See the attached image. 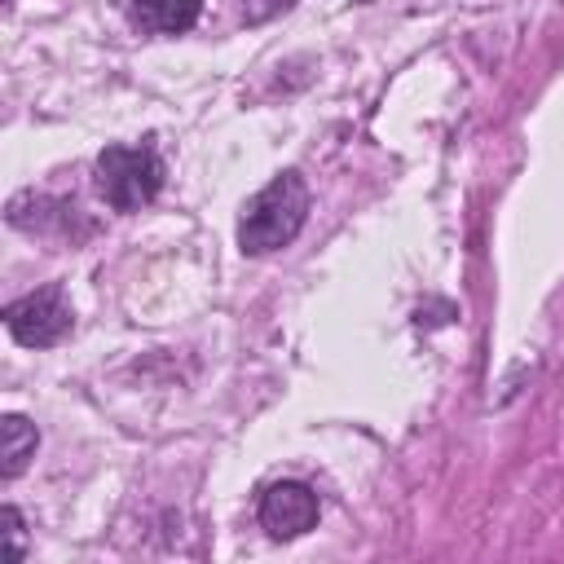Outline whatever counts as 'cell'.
I'll list each match as a JSON object with an SVG mask.
<instances>
[{"mask_svg": "<svg viewBox=\"0 0 564 564\" xmlns=\"http://www.w3.org/2000/svg\"><path fill=\"white\" fill-rule=\"evenodd\" d=\"M317 524V494L304 480H273L260 494V529L278 542H291Z\"/></svg>", "mask_w": 564, "mask_h": 564, "instance_id": "obj_4", "label": "cell"}, {"mask_svg": "<svg viewBox=\"0 0 564 564\" xmlns=\"http://www.w3.org/2000/svg\"><path fill=\"white\" fill-rule=\"evenodd\" d=\"M70 326H75V313H70V300L57 282L26 291L13 304H4V330L22 348H53L70 335Z\"/></svg>", "mask_w": 564, "mask_h": 564, "instance_id": "obj_3", "label": "cell"}, {"mask_svg": "<svg viewBox=\"0 0 564 564\" xmlns=\"http://www.w3.org/2000/svg\"><path fill=\"white\" fill-rule=\"evenodd\" d=\"M93 176H97V194L115 212H141L145 203L159 198L167 172L154 145H106L97 154Z\"/></svg>", "mask_w": 564, "mask_h": 564, "instance_id": "obj_2", "label": "cell"}, {"mask_svg": "<svg viewBox=\"0 0 564 564\" xmlns=\"http://www.w3.org/2000/svg\"><path fill=\"white\" fill-rule=\"evenodd\" d=\"M291 4H295V0H238V13H242V22L260 26V22L278 18V13H286Z\"/></svg>", "mask_w": 564, "mask_h": 564, "instance_id": "obj_9", "label": "cell"}, {"mask_svg": "<svg viewBox=\"0 0 564 564\" xmlns=\"http://www.w3.org/2000/svg\"><path fill=\"white\" fill-rule=\"evenodd\" d=\"M35 449H40V427L26 414H4L0 419V476L18 480L31 467Z\"/></svg>", "mask_w": 564, "mask_h": 564, "instance_id": "obj_5", "label": "cell"}, {"mask_svg": "<svg viewBox=\"0 0 564 564\" xmlns=\"http://www.w3.org/2000/svg\"><path fill=\"white\" fill-rule=\"evenodd\" d=\"M308 207H313V194H308L304 176L300 172H278L269 185H260L247 198V207L238 216V247L247 256L282 251L304 229Z\"/></svg>", "mask_w": 564, "mask_h": 564, "instance_id": "obj_1", "label": "cell"}, {"mask_svg": "<svg viewBox=\"0 0 564 564\" xmlns=\"http://www.w3.org/2000/svg\"><path fill=\"white\" fill-rule=\"evenodd\" d=\"M0 533H4V560L9 564H22L26 560V520H22V511L13 507V502H4L0 507Z\"/></svg>", "mask_w": 564, "mask_h": 564, "instance_id": "obj_8", "label": "cell"}, {"mask_svg": "<svg viewBox=\"0 0 564 564\" xmlns=\"http://www.w3.org/2000/svg\"><path fill=\"white\" fill-rule=\"evenodd\" d=\"M132 13L154 35H185L198 22L203 0H132Z\"/></svg>", "mask_w": 564, "mask_h": 564, "instance_id": "obj_6", "label": "cell"}, {"mask_svg": "<svg viewBox=\"0 0 564 564\" xmlns=\"http://www.w3.org/2000/svg\"><path fill=\"white\" fill-rule=\"evenodd\" d=\"M9 225L13 229H22V234H48L57 220H66V216H75V207H66V203H57V198H44V194H35V189H22V194H13L9 198Z\"/></svg>", "mask_w": 564, "mask_h": 564, "instance_id": "obj_7", "label": "cell"}]
</instances>
